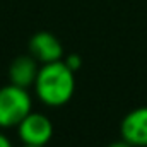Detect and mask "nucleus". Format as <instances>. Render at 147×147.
<instances>
[{
  "mask_svg": "<svg viewBox=\"0 0 147 147\" xmlns=\"http://www.w3.org/2000/svg\"><path fill=\"white\" fill-rule=\"evenodd\" d=\"M34 91L39 101L50 108L67 105L75 91V72L63 60L43 63L34 80Z\"/></svg>",
  "mask_w": 147,
  "mask_h": 147,
  "instance_id": "obj_1",
  "label": "nucleus"
},
{
  "mask_svg": "<svg viewBox=\"0 0 147 147\" xmlns=\"http://www.w3.org/2000/svg\"><path fill=\"white\" fill-rule=\"evenodd\" d=\"M33 111V99L26 87L7 84L0 87V128L17 127Z\"/></svg>",
  "mask_w": 147,
  "mask_h": 147,
  "instance_id": "obj_2",
  "label": "nucleus"
},
{
  "mask_svg": "<svg viewBox=\"0 0 147 147\" xmlns=\"http://www.w3.org/2000/svg\"><path fill=\"white\" fill-rule=\"evenodd\" d=\"M16 128L19 140L26 146H48L53 139L51 120L36 111H31Z\"/></svg>",
  "mask_w": 147,
  "mask_h": 147,
  "instance_id": "obj_3",
  "label": "nucleus"
},
{
  "mask_svg": "<svg viewBox=\"0 0 147 147\" xmlns=\"http://www.w3.org/2000/svg\"><path fill=\"white\" fill-rule=\"evenodd\" d=\"M121 139L134 147H147V106L127 113L120 125Z\"/></svg>",
  "mask_w": 147,
  "mask_h": 147,
  "instance_id": "obj_4",
  "label": "nucleus"
},
{
  "mask_svg": "<svg viewBox=\"0 0 147 147\" xmlns=\"http://www.w3.org/2000/svg\"><path fill=\"white\" fill-rule=\"evenodd\" d=\"M29 55H33L41 65L58 62L63 60V46L55 34L39 31L29 39Z\"/></svg>",
  "mask_w": 147,
  "mask_h": 147,
  "instance_id": "obj_5",
  "label": "nucleus"
},
{
  "mask_svg": "<svg viewBox=\"0 0 147 147\" xmlns=\"http://www.w3.org/2000/svg\"><path fill=\"white\" fill-rule=\"evenodd\" d=\"M38 72H39V62L36 58L33 55H21L10 63L9 79H10V84L28 89V87L34 86Z\"/></svg>",
  "mask_w": 147,
  "mask_h": 147,
  "instance_id": "obj_6",
  "label": "nucleus"
},
{
  "mask_svg": "<svg viewBox=\"0 0 147 147\" xmlns=\"http://www.w3.org/2000/svg\"><path fill=\"white\" fill-rule=\"evenodd\" d=\"M63 62L69 65V69L74 70V72H77V70L82 67V60H80V57H79V55H75V53L67 55V58H63Z\"/></svg>",
  "mask_w": 147,
  "mask_h": 147,
  "instance_id": "obj_7",
  "label": "nucleus"
},
{
  "mask_svg": "<svg viewBox=\"0 0 147 147\" xmlns=\"http://www.w3.org/2000/svg\"><path fill=\"white\" fill-rule=\"evenodd\" d=\"M0 147H14L12 142H10V139L7 135H3L2 132H0Z\"/></svg>",
  "mask_w": 147,
  "mask_h": 147,
  "instance_id": "obj_8",
  "label": "nucleus"
},
{
  "mask_svg": "<svg viewBox=\"0 0 147 147\" xmlns=\"http://www.w3.org/2000/svg\"><path fill=\"white\" fill-rule=\"evenodd\" d=\"M108 147H134V146H130V144H128L127 140H123V139H121V140H116V142L110 144Z\"/></svg>",
  "mask_w": 147,
  "mask_h": 147,
  "instance_id": "obj_9",
  "label": "nucleus"
},
{
  "mask_svg": "<svg viewBox=\"0 0 147 147\" xmlns=\"http://www.w3.org/2000/svg\"><path fill=\"white\" fill-rule=\"evenodd\" d=\"M22 147H46V146H26V144H22Z\"/></svg>",
  "mask_w": 147,
  "mask_h": 147,
  "instance_id": "obj_10",
  "label": "nucleus"
}]
</instances>
